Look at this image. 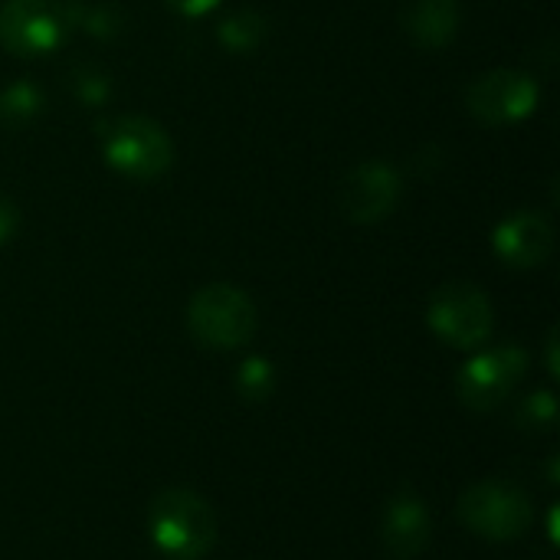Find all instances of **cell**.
<instances>
[{"instance_id":"277c9868","label":"cell","mask_w":560,"mask_h":560,"mask_svg":"<svg viewBox=\"0 0 560 560\" xmlns=\"http://www.w3.org/2000/svg\"><path fill=\"white\" fill-rule=\"evenodd\" d=\"M459 518L472 535L492 545H505V541H518L532 528L535 509L532 499L515 482L482 479L459 495Z\"/></svg>"},{"instance_id":"52a82bcc","label":"cell","mask_w":560,"mask_h":560,"mask_svg":"<svg viewBox=\"0 0 560 560\" xmlns=\"http://www.w3.org/2000/svg\"><path fill=\"white\" fill-rule=\"evenodd\" d=\"M525 371H528V351L522 345H499L472 354L463 364L456 377V394L469 410L489 413L512 397Z\"/></svg>"},{"instance_id":"8fae6325","label":"cell","mask_w":560,"mask_h":560,"mask_svg":"<svg viewBox=\"0 0 560 560\" xmlns=\"http://www.w3.org/2000/svg\"><path fill=\"white\" fill-rule=\"evenodd\" d=\"M430 538H433V518L427 502L410 489L397 492L381 515L384 551L394 560H413L430 548Z\"/></svg>"},{"instance_id":"7c38bea8","label":"cell","mask_w":560,"mask_h":560,"mask_svg":"<svg viewBox=\"0 0 560 560\" xmlns=\"http://www.w3.org/2000/svg\"><path fill=\"white\" fill-rule=\"evenodd\" d=\"M463 23L459 0H404L400 26L423 49H443L456 39Z\"/></svg>"},{"instance_id":"ac0fdd59","label":"cell","mask_w":560,"mask_h":560,"mask_svg":"<svg viewBox=\"0 0 560 560\" xmlns=\"http://www.w3.org/2000/svg\"><path fill=\"white\" fill-rule=\"evenodd\" d=\"M558 423V400L548 390L532 394L522 407H518V427L528 433H545Z\"/></svg>"},{"instance_id":"9c48e42d","label":"cell","mask_w":560,"mask_h":560,"mask_svg":"<svg viewBox=\"0 0 560 560\" xmlns=\"http://www.w3.org/2000/svg\"><path fill=\"white\" fill-rule=\"evenodd\" d=\"M404 197V180L394 164L387 161H364L358 164L338 190V207L345 220L371 226L387 220Z\"/></svg>"},{"instance_id":"ffe728a7","label":"cell","mask_w":560,"mask_h":560,"mask_svg":"<svg viewBox=\"0 0 560 560\" xmlns=\"http://www.w3.org/2000/svg\"><path fill=\"white\" fill-rule=\"evenodd\" d=\"M164 3L180 16H203L220 7V0H164Z\"/></svg>"},{"instance_id":"5b68a950","label":"cell","mask_w":560,"mask_h":560,"mask_svg":"<svg viewBox=\"0 0 560 560\" xmlns=\"http://www.w3.org/2000/svg\"><path fill=\"white\" fill-rule=\"evenodd\" d=\"M427 325L443 345L456 351H476L495 328V308L479 285L450 282L433 292L427 305Z\"/></svg>"},{"instance_id":"8992f818","label":"cell","mask_w":560,"mask_h":560,"mask_svg":"<svg viewBox=\"0 0 560 560\" xmlns=\"http://www.w3.org/2000/svg\"><path fill=\"white\" fill-rule=\"evenodd\" d=\"M72 26V3L62 0H7L0 7V46L20 59L56 52Z\"/></svg>"},{"instance_id":"6da1fadb","label":"cell","mask_w":560,"mask_h":560,"mask_svg":"<svg viewBox=\"0 0 560 560\" xmlns=\"http://www.w3.org/2000/svg\"><path fill=\"white\" fill-rule=\"evenodd\" d=\"M148 535L164 558L203 560L220 538V522L194 489H164L148 505Z\"/></svg>"},{"instance_id":"9a60e30c","label":"cell","mask_w":560,"mask_h":560,"mask_svg":"<svg viewBox=\"0 0 560 560\" xmlns=\"http://www.w3.org/2000/svg\"><path fill=\"white\" fill-rule=\"evenodd\" d=\"M69 89L82 105H105L112 95V75L98 62H72L69 66Z\"/></svg>"},{"instance_id":"30bf717a","label":"cell","mask_w":560,"mask_h":560,"mask_svg":"<svg viewBox=\"0 0 560 560\" xmlns=\"http://www.w3.org/2000/svg\"><path fill=\"white\" fill-rule=\"evenodd\" d=\"M492 249L512 269H538L555 253V226L545 213L518 210L495 226Z\"/></svg>"},{"instance_id":"ba28073f","label":"cell","mask_w":560,"mask_h":560,"mask_svg":"<svg viewBox=\"0 0 560 560\" xmlns=\"http://www.w3.org/2000/svg\"><path fill=\"white\" fill-rule=\"evenodd\" d=\"M541 102V85L522 69H489L466 89V108L482 125H518Z\"/></svg>"},{"instance_id":"7a4b0ae2","label":"cell","mask_w":560,"mask_h":560,"mask_svg":"<svg viewBox=\"0 0 560 560\" xmlns=\"http://www.w3.org/2000/svg\"><path fill=\"white\" fill-rule=\"evenodd\" d=\"M108 171L131 184H151L174 164L171 135L148 115H115L95 125Z\"/></svg>"},{"instance_id":"2e32d148","label":"cell","mask_w":560,"mask_h":560,"mask_svg":"<svg viewBox=\"0 0 560 560\" xmlns=\"http://www.w3.org/2000/svg\"><path fill=\"white\" fill-rule=\"evenodd\" d=\"M72 20L95 39H115L125 30V13L115 3H92V7L72 3Z\"/></svg>"},{"instance_id":"5bb4252c","label":"cell","mask_w":560,"mask_h":560,"mask_svg":"<svg viewBox=\"0 0 560 560\" xmlns=\"http://www.w3.org/2000/svg\"><path fill=\"white\" fill-rule=\"evenodd\" d=\"M266 33H269V23H266V16H262L259 10H253V7H243V10L226 13V16L220 20V26H217V39H220L230 52H236V56H246V52L259 49L262 39H266Z\"/></svg>"},{"instance_id":"d6986e66","label":"cell","mask_w":560,"mask_h":560,"mask_svg":"<svg viewBox=\"0 0 560 560\" xmlns=\"http://www.w3.org/2000/svg\"><path fill=\"white\" fill-rule=\"evenodd\" d=\"M16 230H20V210L7 194H0V246H7L16 236Z\"/></svg>"},{"instance_id":"3957f363","label":"cell","mask_w":560,"mask_h":560,"mask_svg":"<svg viewBox=\"0 0 560 560\" xmlns=\"http://www.w3.org/2000/svg\"><path fill=\"white\" fill-rule=\"evenodd\" d=\"M187 328L210 351H236L256 335V305L243 289L210 282L190 295Z\"/></svg>"},{"instance_id":"44dd1931","label":"cell","mask_w":560,"mask_h":560,"mask_svg":"<svg viewBox=\"0 0 560 560\" xmlns=\"http://www.w3.org/2000/svg\"><path fill=\"white\" fill-rule=\"evenodd\" d=\"M548 371H551L555 377L560 374V368H558V328H555V331L548 335Z\"/></svg>"},{"instance_id":"4fadbf2b","label":"cell","mask_w":560,"mask_h":560,"mask_svg":"<svg viewBox=\"0 0 560 560\" xmlns=\"http://www.w3.org/2000/svg\"><path fill=\"white\" fill-rule=\"evenodd\" d=\"M46 95L36 82L30 79H13L0 89V128L16 131L26 128L30 121H36L43 115Z\"/></svg>"},{"instance_id":"e0dca14e","label":"cell","mask_w":560,"mask_h":560,"mask_svg":"<svg viewBox=\"0 0 560 560\" xmlns=\"http://www.w3.org/2000/svg\"><path fill=\"white\" fill-rule=\"evenodd\" d=\"M272 387H276V371H272V364L266 358H246L240 364V371H236L240 397L259 404V400H266L272 394Z\"/></svg>"}]
</instances>
